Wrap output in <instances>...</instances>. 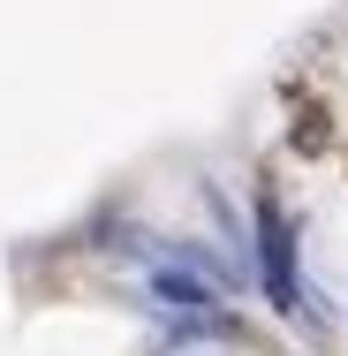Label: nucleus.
<instances>
[{"instance_id": "1", "label": "nucleus", "mask_w": 348, "mask_h": 356, "mask_svg": "<svg viewBox=\"0 0 348 356\" xmlns=\"http://www.w3.org/2000/svg\"><path fill=\"white\" fill-rule=\"evenodd\" d=\"M250 266H258V288H265L273 318L303 326L310 341H326V334H333L326 296L303 281V243H295V220H288V205H280L273 190H258V197H250Z\"/></svg>"}]
</instances>
